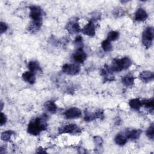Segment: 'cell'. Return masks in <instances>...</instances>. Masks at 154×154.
<instances>
[{
    "instance_id": "6",
    "label": "cell",
    "mask_w": 154,
    "mask_h": 154,
    "mask_svg": "<svg viewBox=\"0 0 154 154\" xmlns=\"http://www.w3.org/2000/svg\"><path fill=\"white\" fill-rule=\"evenodd\" d=\"M87 58V54L82 48H78L73 55V60L77 63H83Z\"/></svg>"
},
{
    "instance_id": "1",
    "label": "cell",
    "mask_w": 154,
    "mask_h": 154,
    "mask_svg": "<svg viewBox=\"0 0 154 154\" xmlns=\"http://www.w3.org/2000/svg\"><path fill=\"white\" fill-rule=\"evenodd\" d=\"M47 128V123L43 117H37L31 120L28 126V132L32 135H37Z\"/></svg>"
},
{
    "instance_id": "16",
    "label": "cell",
    "mask_w": 154,
    "mask_h": 154,
    "mask_svg": "<svg viewBox=\"0 0 154 154\" xmlns=\"http://www.w3.org/2000/svg\"><path fill=\"white\" fill-rule=\"evenodd\" d=\"M44 106L47 111H48L49 112H52V113L56 112V111L57 110V106L55 104V103L52 100L47 101L45 103Z\"/></svg>"
},
{
    "instance_id": "3",
    "label": "cell",
    "mask_w": 154,
    "mask_h": 154,
    "mask_svg": "<svg viewBox=\"0 0 154 154\" xmlns=\"http://www.w3.org/2000/svg\"><path fill=\"white\" fill-rule=\"evenodd\" d=\"M154 37L153 28L151 26L147 27L143 31L142 36V42L146 48H149L152 45Z\"/></svg>"
},
{
    "instance_id": "14",
    "label": "cell",
    "mask_w": 154,
    "mask_h": 154,
    "mask_svg": "<svg viewBox=\"0 0 154 154\" xmlns=\"http://www.w3.org/2000/svg\"><path fill=\"white\" fill-rule=\"evenodd\" d=\"M22 77L25 81L31 84H32L35 82V74L33 72H31L30 71H26L22 74Z\"/></svg>"
},
{
    "instance_id": "2",
    "label": "cell",
    "mask_w": 154,
    "mask_h": 154,
    "mask_svg": "<svg viewBox=\"0 0 154 154\" xmlns=\"http://www.w3.org/2000/svg\"><path fill=\"white\" fill-rule=\"evenodd\" d=\"M132 65V61L128 57H123L120 59L115 58L112 61L111 65L109 67L110 70L113 72H120L124 69H128Z\"/></svg>"
},
{
    "instance_id": "22",
    "label": "cell",
    "mask_w": 154,
    "mask_h": 154,
    "mask_svg": "<svg viewBox=\"0 0 154 154\" xmlns=\"http://www.w3.org/2000/svg\"><path fill=\"white\" fill-rule=\"evenodd\" d=\"M13 132L11 131H5L1 133V138L2 141H8L11 139V137L13 135Z\"/></svg>"
},
{
    "instance_id": "27",
    "label": "cell",
    "mask_w": 154,
    "mask_h": 154,
    "mask_svg": "<svg viewBox=\"0 0 154 154\" xmlns=\"http://www.w3.org/2000/svg\"><path fill=\"white\" fill-rule=\"evenodd\" d=\"M94 115H95L96 118L100 119H102L103 117V116H104L103 111L102 109H99V110H97V111L94 113Z\"/></svg>"
},
{
    "instance_id": "24",
    "label": "cell",
    "mask_w": 154,
    "mask_h": 154,
    "mask_svg": "<svg viewBox=\"0 0 154 154\" xmlns=\"http://www.w3.org/2000/svg\"><path fill=\"white\" fill-rule=\"evenodd\" d=\"M96 119L95 115L94 113H91L88 112V111H85V115H84V120L86 122H90L93 121L94 119Z\"/></svg>"
},
{
    "instance_id": "29",
    "label": "cell",
    "mask_w": 154,
    "mask_h": 154,
    "mask_svg": "<svg viewBox=\"0 0 154 154\" xmlns=\"http://www.w3.org/2000/svg\"><path fill=\"white\" fill-rule=\"evenodd\" d=\"M7 122V117L5 116V115L1 112V119H0V125L1 126H3L4 124H5Z\"/></svg>"
},
{
    "instance_id": "13",
    "label": "cell",
    "mask_w": 154,
    "mask_h": 154,
    "mask_svg": "<svg viewBox=\"0 0 154 154\" xmlns=\"http://www.w3.org/2000/svg\"><path fill=\"white\" fill-rule=\"evenodd\" d=\"M141 132L140 129H129L126 132V137L131 140H137L140 137Z\"/></svg>"
},
{
    "instance_id": "11",
    "label": "cell",
    "mask_w": 154,
    "mask_h": 154,
    "mask_svg": "<svg viewBox=\"0 0 154 154\" xmlns=\"http://www.w3.org/2000/svg\"><path fill=\"white\" fill-rule=\"evenodd\" d=\"M147 17H148V14L147 12L143 8H138L136 11L134 15L135 20L139 22H143L146 20Z\"/></svg>"
},
{
    "instance_id": "5",
    "label": "cell",
    "mask_w": 154,
    "mask_h": 154,
    "mask_svg": "<svg viewBox=\"0 0 154 154\" xmlns=\"http://www.w3.org/2000/svg\"><path fill=\"white\" fill-rule=\"evenodd\" d=\"M29 16L34 22H42V9L37 5H32L29 7Z\"/></svg>"
},
{
    "instance_id": "18",
    "label": "cell",
    "mask_w": 154,
    "mask_h": 154,
    "mask_svg": "<svg viewBox=\"0 0 154 154\" xmlns=\"http://www.w3.org/2000/svg\"><path fill=\"white\" fill-rule=\"evenodd\" d=\"M28 68L29 69V71L33 73L40 70V67L38 63L34 61H31L28 63Z\"/></svg>"
},
{
    "instance_id": "15",
    "label": "cell",
    "mask_w": 154,
    "mask_h": 154,
    "mask_svg": "<svg viewBox=\"0 0 154 154\" xmlns=\"http://www.w3.org/2000/svg\"><path fill=\"white\" fill-rule=\"evenodd\" d=\"M129 106L135 110L139 109L141 106H143V101L139 99H132L129 102Z\"/></svg>"
},
{
    "instance_id": "4",
    "label": "cell",
    "mask_w": 154,
    "mask_h": 154,
    "mask_svg": "<svg viewBox=\"0 0 154 154\" xmlns=\"http://www.w3.org/2000/svg\"><path fill=\"white\" fill-rule=\"evenodd\" d=\"M62 71L68 75H76L80 72V67L76 64H65L62 66Z\"/></svg>"
},
{
    "instance_id": "10",
    "label": "cell",
    "mask_w": 154,
    "mask_h": 154,
    "mask_svg": "<svg viewBox=\"0 0 154 154\" xmlns=\"http://www.w3.org/2000/svg\"><path fill=\"white\" fill-rule=\"evenodd\" d=\"M67 29L71 34H76L81 31L79 23L76 20H72L67 25Z\"/></svg>"
},
{
    "instance_id": "26",
    "label": "cell",
    "mask_w": 154,
    "mask_h": 154,
    "mask_svg": "<svg viewBox=\"0 0 154 154\" xmlns=\"http://www.w3.org/2000/svg\"><path fill=\"white\" fill-rule=\"evenodd\" d=\"M75 45L77 46V48H82V38L80 36V35H78L75 38ZM76 48V49H78Z\"/></svg>"
},
{
    "instance_id": "9",
    "label": "cell",
    "mask_w": 154,
    "mask_h": 154,
    "mask_svg": "<svg viewBox=\"0 0 154 154\" xmlns=\"http://www.w3.org/2000/svg\"><path fill=\"white\" fill-rule=\"evenodd\" d=\"M79 129L77 126L76 125L70 123L65 125L63 126L61 129H60V134H72V133H76L77 132Z\"/></svg>"
},
{
    "instance_id": "7",
    "label": "cell",
    "mask_w": 154,
    "mask_h": 154,
    "mask_svg": "<svg viewBox=\"0 0 154 154\" xmlns=\"http://www.w3.org/2000/svg\"><path fill=\"white\" fill-rule=\"evenodd\" d=\"M81 110L76 107H72L67 109L64 112V116L66 119H77L81 116Z\"/></svg>"
},
{
    "instance_id": "30",
    "label": "cell",
    "mask_w": 154,
    "mask_h": 154,
    "mask_svg": "<svg viewBox=\"0 0 154 154\" xmlns=\"http://www.w3.org/2000/svg\"><path fill=\"white\" fill-rule=\"evenodd\" d=\"M94 141L95 142V143L96 144H98V145H100L102 143V139L101 137H99V136H97V137H95L94 138Z\"/></svg>"
},
{
    "instance_id": "23",
    "label": "cell",
    "mask_w": 154,
    "mask_h": 154,
    "mask_svg": "<svg viewBox=\"0 0 154 154\" xmlns=\"http://www.w3.org/2000/svg\"><path fill=\"white\" fill-rule=\"evenodd\" d=\"M102 48L103 50L105 52H109L112 49V46L111 42L107 39L103 40L102 42Z\"/></svg>"
},
{
    "instance_id": "21",
    "label": "cell",
    "mask_w": 154,
    "mask_h": 154,
    "mask_svg": "<svg viewBox=\"0 0 154 154\" xmlns=\"http://www.w3.org/2000/svg\"><path fill=\"white\" fill-rule=\"evenodd\" d=\"M142 101H143V106H145L149 111H153V105H154L153 98L147 99V100H142Z\"/></svg>"
},
{
    "instance_id": "8",
    "label": "cell",
    "mask_w": 154,
    "mask_h": 154,
    "mask_svg": "<svg viewBox=\"0 0 154 154\" xmlns=\"http://www.w3.org/2000/svg\"><path fill=\"white\" fill-rule=\"evenodd\" d=\"M82 32L87 35L88 36L93 37L95 35L96 33V29H95V25L93 21H90L82 29Z\"/></svg>"
},
{
    "instance_id": "17",
    "label": "cell",
    "mask_w": 154,
    "mask_h": 154,
    "mask_svg": "<svg viewBox=\"0 0 154 154\" xmlns=\"http://www.w3.org/2000/svg\"><path fill=\"white\" fill-rule=\"evenodd\" d=\"M122 81L125 85L130 87L134 84V77L131 74H128L122 78Z\"/></svg>"
},
{
    "instance_id": "19",
    "label": "cell",
    "mask_w": 154,
    "mask_h": 154,
    "mask_svg": "<svg viewBox=\"0 0 154 154\" xmlns=\"http://www.w3.org/2000/svg\"><path fill=\"white\" fill-rule=\"evenodd\" d=\"M115 143L119 146H124L127 143V138L121 134H118L114 138Z\"/></svg>"
},
{
    "instance_id": "12",
    "label": "cell",
    "mask_w": 154,
    "mask_h": 154,
    "mask_svg": "<svg viewBox=\"0 0 154 154\" xmlns=\"http://www.w3.org/2000/svg\"><path fill=\"white\" fill-rule=\"evenodd\" d=\"M139 78L144 82H149L153 80L154 75L151 71H143L139 75Z\"/></svg>"
},
{
    "instance_id": "28",
    "label": "cell",
    "mask_w": 154,
    "mask_h": 154,
    "mask_svg": "<svg viewBox=\"0 0 154 154\" xmlns=\"http://www.w3.org/2000/svg\"><path fill=\"white\" fill-rule=\"evenodd\" d=\"M8 29V26L7 25V24L4 22H1V28H0V31H1V33L2 34L4 32H5Z\"/></svg>"
},
{
    "instance_id": "20",
    "label": "cell",
    "mask_w": 154,
    "mask_h": 154,
    "mask_svg": "<svg viewBox=\"0 0 154 154\" xmlns=\"http://www.w3.org/2000/svg\"><path fill=\"white\" fill-rule=\"evenodd\" d=\"M120 34L118 31H112L111 32H109L108 34L107 35V40H109V42H112V41H115L116 40H117L119 37Z\"/></svg>"
},
{
    "instance_id": "25",
    "label": "cell",
    "mask_w": 154,
    "mask_h": 154,
    "mask_svg": "<svg viewBox=\"0 0 154 154\" xmlns=\"http://www.w3.org/2000/svg\"><path fill=\"white\" fill-rule=\"evenodd\" d=\"M146 135L147 137L151 140L153 139L154 137V126L153 125H151L149 128L147 129L146 131Z\"/></svg>"
}]
</instances>
